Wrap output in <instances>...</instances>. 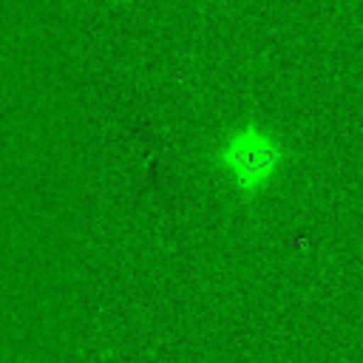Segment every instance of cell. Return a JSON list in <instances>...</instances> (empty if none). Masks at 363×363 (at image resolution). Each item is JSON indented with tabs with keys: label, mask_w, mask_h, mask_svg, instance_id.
I'll use <instances>...</instances> for the list:
<instances>
[{
	"label": "cell",
	"mask_w": 363,
	"mask_h": 363,
	"mask_svg": "<svg viewBox=\"0 0 363 363\" xmlns=\"http://www.w3.org/2000/svg\"><path fill=\"white\" fill-rule=\"evenodd\" d=\"M218 164L227 170L233 184L252 196L269 184L281 164V147L269 130L250 122L235 128L218 147Z\"/></svg>",
	"instance_id": "obj_1"
}]
</instances>
